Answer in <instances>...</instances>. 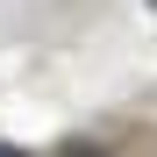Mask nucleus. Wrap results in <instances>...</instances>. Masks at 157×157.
Here are the masks:
<instances>
[{
  "label": "nucleus",
  "instance_id": "1",
  "mask_svg": "<svg viewBox=\"0 0 157 157\" xmlns=\"http://www.w3.org/2000/svg\"><path fill=\"white\" fill-rule=\"evenodd\" d=\"M64 157H107L100 143H64Z\"/></svg>",
  "mask_w": 157,
  "mask_h": 157
},
{
  "label": "nucleus",
  "instance_id": "2",
  "mask_svg": "<svg viewBox=\"0 0 157 157\" xmlns=\"http://www.w3.org/2000/svg\"><path fill=\"white\" fill-rule=\"evenodd\" d=\"M0 157H21V150H14V143H0Z\"/></svg>",
  "mask_w": 157,
  "mask_h": 157
},
{
  "label": "nucleus",
  "instance_id": "3",
  "mask_svg": "<svg viewBox=\"0 0 157 157\" xmlns=\"http://www.w3.org/2000/svg\"><path fill=\"white\" fill-rule=\"evenodd\" d=\"M150 7H157V0H150Z\"/></svg>",
  "mask_w": 157,
  "mask_h": 157
}]
</instances>
